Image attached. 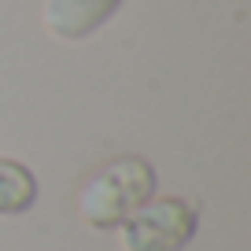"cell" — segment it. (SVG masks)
<instances>
[{"label":"cell","mask_w":251,"mask_h":251,"mask_svg":"<svg viewBox=\"0 0 251 251\" xmlns=\"http://www.w3.org/2000/svg\"><path fill=\"white\" fill-rule=\"evenodd\" d=\"M155 192V170L144 159L126 155L100 166L78 192V211L93 229H118Z\"/></svg>","instance_id":"obj_1"},{"label":"cell","mask_w":251,"mask_h":251,"mask_svg":"<svg viewBox=\"0 0 251 251\" xmlns=\"http://www.w3.org/2000/svg\"><path fill=\"white\" fill-rule=\"evenodd\" d=\"M196 236V211L177 196L148 200L122 222L126 251H181Z\"/></svg>","instance_id":"obj_2"},{"label":"cell","mask_w":251,"mask_h":251,"mask_svg":"<svg viewBox=\"0 0 251 251\" xmlns=\"http://www.w3.org/2000/svg\"><path fill=\"white\" fill-rule=\"evenodd\" d=\"M122 0H45V26L63 41H85L118 11Z\"/></svg>","instance_id":"obj_3"},{"label":"cell","mask_w":251,"mask_h":251,"mask_svg":"<svg viewBox=\"0 0 251 251\" xmlns=\"http://www.w3.org/2000/svg\"><path fill=\"white\" fill-rule=\"evenodd\" d=\"M37 200V181L15 159H0V214H23Z\"/></svg>","instance_id":"obj_4"}]
</instances>
